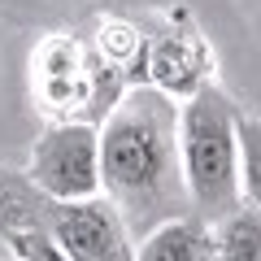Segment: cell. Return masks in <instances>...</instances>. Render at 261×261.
Here are the masks:
<instances>
[{
	"label": "cell",
	"instance_id": "6da1fadb",
	"mask_svg": "<svg viewBox=\"0 0 261 261\" xmlns=\"http://www.w3.org/2000/svg\"><path fill=\"white\" fill-rule=\"evenodd\" d=\"M183 105L157 87H130L100 126L105 196L130 226L135 244L157 226L192 214L183 174Z\"/></svg>",
	"mask_w": 261,
	"mask_h": 261
},
{
	"label": "cell",
	"instance_id": "7a4b0ae2",
	"mask_svg": "<svg viewBox=\"0 0 261 261\" xmlns=\"http://www.w3.org/2000/svg\"><path fill=\"white\" fill-rule=\"evenodd\" d=\"M27 87L44 126L61 122L105 126L113 105L130 92L118 74L96 61L83 31H44L27 57Z\"/></svg>",
	"mask_w": 261,
	"mask_h": 261
},
{
	"label": "cell",
	"instance_id": "3957f363",
	"mask_svg": "<svg viewBox=\"0 0 261 261\" xmlns=\"http://www.w3.org/2000/svg\"><path fill=\"white\" fill-rule=\"evenodd\" d=\"M183 174L192 192V214L218 226L244 205L240 174V105L226 87L209 83L183 105Z\"/></svg>",
	"mask_w": 261,
	"mask_h": 261
},
{
	"label": "cell",
	"instance_id": "277c9868",
	"mask_svg": "<svg viewBox=\"0 0 261 261\" xmlns=\"http://www.w3.org/2000/svg\"><path fill=\"white\" fill-rule=\"evenodd\" d=\"M39 226L65 248L70 261H135V235L109 196L96 200H53L27 174L0 166V231Z\"/></svg>",
	"mask_w": 261,
	"mask_h": 261
},
{
	"label": "cell",
	"instance_id": "5b68a950",
	"mask_svg": "<svg viewBox=\"0 0 261 261\" xmlns=\"http://www.w3.org/2000/svg\"><path fill=\"white\" fill-rule=\"evenodd\" d=\"M22 174L53 200H96V196H105L100 126H87V122L44 126L27 152Z\"/></svg>",
	"mask_w": 261,
	"mask_h": 261
},
{
	"label": "cell",
	"instance_id": "8992f818",
	"mask_svg": "<svg viewBox=\"0 0 261 261\" xmlns=\"http://www.w3.org/2000/svg\"><path fill=\"white\" fill-rule=\"evenodd\" d=\"M214 70H218L214 48H209L200 22L192 18V9H183V5L166 9L157 18V31H148L144 83L187 105L196 92H205L214 83Z\"/></svg>",
	"mask_w": 261,
	"mask_h": 261
},
{
	"label": "cell",
	"instance_id": "52a82bcc",
	"mask_svg": "<svg viewBox=\"0 0 261 261\" xmlns=\"http://www.w3.org/2000/svg\"><path fill=\"white\" fill-rule=\"evenodd\" d=\"M87 44H92L96 61L118 74L126 87H140L144 83V57H148V31L140 22L122 18V13H96L92 27L83 31Z\"/></svg>",
	"mask_w": 261,
	"mask_h": 261
},
{
	"label": "cell",
	"instance_id": "ba28073f",
	"mask_svg": "<svg viewBox=\"0 0 261 261\" xmlns=\"http://www.w3.org/2000/svg\"><path fill=\"white\" fill-rule=\"evenodd\" d=\"M135 261H218L214 226L200 222L196 214L174 218L135 244Z\"/></svg>",
	"mask_w": 261,
	"mask_h": 261
},
{
	"label": "cell",
	"instance_id": "9c48e42d",
	"mask_svg": "<svg viewBox=\"0 0 261 261\" xmlns=\"http://www.w3.org/2000/svg\"><path fill=\"white\" fill-rule=\"evenodd\" d=\"M218 261H261V209L240 205L226 222L214 226Z\"/></svg>",
	"mask_w": 261,
	"mask_h": 261
},
{
	"label": "cell",
	"instance_id": "30bf717a",
	"mask_svg": "<svg viewBox=\"0 0 261 261\" xmlns=\"http://www.w3.org/2000/svg\"><path fill=\"white\" fill-rule=\"evenodd\" d=\"M240 174H244V205L261 209V118L240 109Z\"/></svg>",
	"mask_w": 261,
	"mask_h": 261
},
{
	"label": "cell",
	"instance_id": "8fae6325",
	"mask_svg": "<svg viewBox=\"0 0 261 261\" xmlns=\"http://www.w3.org/2000/svg\"><path fill=\"white\" fill-rule=\"evenodd\" d=\"M0 240L9 244V252L18 261H70V257H65V248L48 231H39V226H5Z\"/></svg>",
	"mask_w": 261,
	"mask_h": 261
}]
</instances>
